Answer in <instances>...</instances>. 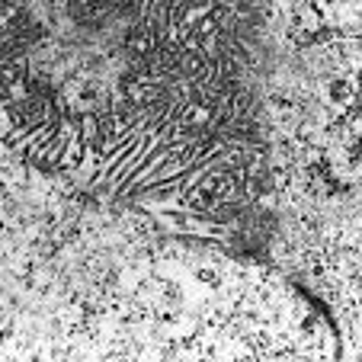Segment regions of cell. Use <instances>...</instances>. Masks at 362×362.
<instances>
[{"mask_svg":"<svg viewBox=\"0 0 362 362\" xmlns=\"http://www.w3.org/2000/svg\"><path fill=\"white\" fill-rule=\"evenodd\" d=\"M180 71H183V77H189V81H202V77H209V55L196 52V48L180 52Z\"/></svg>","mask_w":362,"mask_h":362,"instance_id":"1","label":"cell"},{"mask_svg":"<svg viewBox=\"0 0 362 362\" xmlns=\"http://www.w3.org/2000/svg\"><path fill=\"white\" fill-rule=\"evenodd\" d=\"M154 286V298H158V308H180L183 305V288L177 282H167V279H158L151 282Z\"/></svg>","mask_w":362,"mask_h":362,"instance_id":"2","label":"cell"},{"mask_svg":"<svg viewBox=\"0 0 362 362\" xmlns=\"http://www.w3.org/2000/svg\"><path fill=\"white\" fill-rule=\"evenodd\" d=\"M327 96H330V103H334L337 110H343V106H353L356 83H353V81H343V77H337V81H330Z\"/></svg>","mask_w":362,"mask_h":362,"instance_id":"3","label":"cell"},{"mask_svg":"<svg viewBox=\"0 0 362 362\" xmlns=\"http://www.w3.org/2000/svg\"><path fill=\"white\" fill-rule=\"evenodd\" d=\"M196 279L202 282V286H209V288H218V286H221L218 269H212V267H199V269H196Z\"/></svg>","mask_w":362,"mask_h":362,"instance_id":"4","label":"cell"}]
</instances>
